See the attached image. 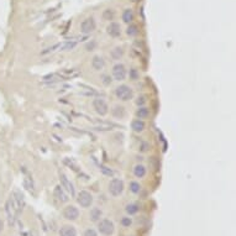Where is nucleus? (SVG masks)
I'll list each match as a JSON object with an SVG mask.
<instances>
[{"instance_id": "obj_1", "label": "nucleus", "mask_w": 236, "mask_h": 236, "mask_svg": "<svg viewBox=\"0 0 236 236\" xmlns=\"http://www.w3.org/2000/svg\"><path fill=\"white\" fill-rule=\"evenodd\" d=\"M115 95H116L117 99H120L123 101H127L130 99H132V97H134V90L131 89L129 85L123 84V85H119V87L115 89Z\"/></svg>"}, {"instance_id": "obj_2", "label": "nucleus", "mask_w": 236, "mask_h": 236, "mask_svg": "<svg viewBox=\"0 0 236 236\" xmlns=\"http://www.w3.org/2000/svg\"><path fill=\"white\" fill-rule=\"evenodd\" d=\"M124 182L119 178H114L113 180H110L109 183V193L113 196H119L120 194H123L124 192Z\"/></svg>"}, {"instance_id": "obj_3", "label": "nucleus", "mask_w": 236, "mask_h": 236, "mask_svg": "<svg viewBox=\"0 0 236 236\" xmlns=\"http://www.w3.org/2000/svg\"><path fill=\"white\" fill-rule=\"evenodd\" d=\"M98 230L100 234L105 235V236H110L114 234V230H115V226H114V222L109 219H103L100 222H99V226H98Z\"/></svg>"}, {"instance_id": "obj_4", "label": "nucleus", "mask_w": 236, "mask_h": 236, "mask_svg": "<svg viewBox=\"0 0 236 236\" xmlns=\"http://www.w3.org/2000/svg\"><path fill=\"white\" fill-rule=\"evenodd\" d=\"M93 107H94V110L100 115V116H104L109 113V105L108 103L101 99V98H95L94 101H93Z\"/></svg>"}, {"instance_id": "obj_5", "label": "nucleus", "mask_w": 236, "mask_h": 236, "mask_svg": "<svg viewBox=\"0 0 236 236\" xmlns=\"http://www.w3.org/2000/svg\"><path fill=\"white\" fill-rule=\"evenodd\" d=\"M97 29V22L94 18H87L81 24V32L84 35H89Z\"/></svg>"}, {"instance_id": "obj_6", "label": "nucleus", "mask_w": 236, "mask_h": 236, "mask_svg": "<svg viewBox=\"0 0 236 236\" xmlns=\"http://www.w3.org/2000/svg\"><path fill=\"white\" fill-rule=\"evenodd\" d=\"M77 202L82 208H89L91 205V203H93V195L87 190H82L79 194H78Z\"/></svg>"}, {"instance_id": "obj_7", "label": "nucleus", "mask_w": 236, "mask_h": 236, "mask_svg": "<svg viewBox=\"0 0 236 236\" xmlns=\"http://www.w3.org/2000/svg\"><path fill=\"white\" fill-rule=\"evenodd\" d=\"M126 75H127V72H126V68L123 63H117L113 67V77L115 81L121 82L126 78Z\"/></svg>"}, {"instance_id": "obj_8", "label": "nucleus", "mask_w": 236, "mask_h": 236, "mask_svg": "<svg viewBox=\"0 0 236 236\" xmlns=\"http://www.w3.org/2000/svg\"><path fill=\"white\" fill-rule=\"evenodd\" d=\"M63 216L67 219V220H77L78 216H79V210L73 206V205H68L64 208L63 210Z\"/></svg>"}, {"instance_id": "obj_9", "label": "nucleus", "mask_w": 236, "mask_h": 236, "mask_svg": "<svg viewBox=\"0 0 236 236\" xmlns=\"http://www.w3.org/2000/svg\"><path fill=\"white\" fill-rule=\"evenodd\" d=\"M59 180H61V187L67 190V192L71 194V196H74V195H75V190H74L73 184L68 180V178L65 177L64 174H61V176H59Z\"/></svg>"}, {"instance_id": "obj_10", "label": "nucleus", "mask_w": 236, "mask_h": 236, "mask_svg": "<svg viewBox=\"0 0 236 236\" xmlns=\"http://www.w3.org/2000/svg\"><path fill=\"white\" fill-rule=\"evenodd\" d=\"M107 32L111 36V37H119L121 35V27H120V24L117 22H110L109 26L107 27Z\"/></svg>"}, {"instance_id": "obj_11", "label": "nucleus", "mask_w": 236, "mask_h": 236, "mask_svg": "<svg viewBox=\"0 0 236 236\" xmlns=\"http://www.w3.org/2000/svg\"><path fill=\"white\" fill-rule=\"evenodd\" d=\"M53 195H55V198L57 199V200H59V202H62V203H65V202H68V195L65 194V192L63 190V188L61 187V186H57L56 188H55V190H53Z\"/></svg>"}, {"instance_id": "obj_12", "label": "nucleus", "mask_w": 236, "mask_h": 236, "mask_svg": "<svg viewBox=\"0 0 236 236\" xmlns=\"http://www.w3.org/2000/svg\"><path fill=\"white\" fill-rule=\"evenodd\" d=\"M104 65H105V61H104V58L100 57V56H94L93 59H91V67H93L95 71L103 69Z\"/></svg>"}, {"instance_id": "obj_13", "label": "nucleus", "mask_w": 236, "mask_h": 236, "mask_svg": "<svg viewBox=\"0 0 236 236\" xmlns=\"http://www.w3.org/2000/svg\"><path fill=\"white\" fill-rule=\"evenodd\" d=\"M59 236H77V230L74 229V226L64 225L59 230Z\"/></svg>"}, {"instance_id": "obj_14", "label": "nucleus", "mask_w": 236, "mask_h": 236, "mask_svg": "<svg viewBox=\"0 0 236 236\" xmlns=\"http://www.w3.org/2000/svg\"><path fill=\"white\" fill-rule=\"evenodd\" d=\"M111 113H113V116L116 117V119H123V117H125V115H126L125 108L120 107V105H115L111 109Z\"/></svg>"}, {"instance_id": "obj_15", "label": "nucleus", "mask_w": 236, "mask_h": 236, "mask_svg": "<svg viewBox=\"0 0 236 236\" xmlns=\"http://www.w3.org/2000/svg\"><path fill=\"white\" fill-rule=\"evenodd\" d=\"M145 123H143L141 119H136L131 123V129H132L135 132H142L143 130H145Z\"/></svg>"}, {"instance_id": "obj_16", "label": "nucleus", "mask_w": 236, "mask_h": 236, "mask_svg": "<svg viewBox=\"0 0 236 236\" xmlns=\"http://www.w3.org/2000/svg\"><path fill=\"white\" fill-rule=\"evenodd\" d=\"M134 174L137 178H143L146 176V167L143 164H136L134 168Z\"/></svg>"}, {"instance_id": "obj_17", "label": "nucleus", "mask_w": 236, "mask_h": 236, "mask_svg": "<svg viewBox=\"0 0 236 236\" xmlns=\"http://www.w3.org/2000/svg\"><path fill=\"white\" fill-rule=\"evenodd\" d=\"M101 210L99 208H93L90 210V214H89V219L91 220V221H98V220H100V218H101Z\"/></svg>"}, {"instance_id": "obj_18", "label": "nucleus", "mask_w": 236, "mask_h": 236, "mask_svg": "<svg viewBox=\"0 0 236 236\" xmlns=\"http://www.w3.org/2000/svg\"><path fill=\"white\" fill-rule=\"evenodd\" d=\"M110 56H111V57H113V59H115V61L120 59V58L124 56V49H123L121 47H115L114 49H111Z\"/></svg>"}, {"instance_id": "obj_19", "label": "nucleus", "mask_w": 236, "mask_h": 236, "mask_svg": "<svg viewBox=\"0 0 236 236\" xmlns=\"http://www.w3.org/2000/svg\"><path fill=\"white\" fill-rule=\"evenodd\" d=\"M123 20L126 24H130L131 21H132L134 20V12H132V10H131V9H125L124 12H123Z\"/></svg>"}, {"instance_id": "obj_20", "label": "nucleus", "mask_w": 236, "mask_h": 236, "mask_svg": "<svg viewBox=\"0 0 236 236\" xmlns=\"http://www.w3.org/2000/svg\"><path fill=\"white\" fill-rule=\"evenodd\" d=\"M148 115H150V110L145 107H141L136 110V116L139 117V119H146Z\"/></svg>"}, {"instance_id": "obj_21", "label": "nucleus", "mask_w": 236, "mask_h": 236, "mask_svg": "<svg viewBox=\"0 0 236 236\" xmlns=\"http://www.w3.org/2000/svg\"><path fill=\"white\" fill-rule=\"evenodd\" d=\"M125 210H126V213L129 215H135L136 213H139L140 208H139L137 204H127L126 208H125Z\"/></svg>"}, {"instance_id": "obj_22", "label": "nucleus", "mask_w": 236, "mask_h": 236, "mask_svg": "<svg viewBox=\"0 0 236 236\" xmlns=\"http://www.w3.org/2000/svg\"><path fill=\"white\" fill-rule=\"evenodd\" d=\"M126 33L131 37H134V36H137L139 33V29H137V26L134 25V24H130V26L126 29Z\"/></svg>"}, {"instance_id": "obj_23", "label": "nucleus", "mask_w": 236, "mask_h": 236, "mask_svg": "<svg viewBox=\"0 0 236 236\" xmlns=\"http://www.w3.org/2000/svg\"><path fill=\"white\" fill-rule=\"evenodd\" d=\"M114 16H115V12H114V10H111V9H107V10H104V12H103V18H104V20H113Z\"/></svg>"}, {"instance_id": "obj_24", "label": "nucleus", "mask_w": 236, "mask_h": 236, "mask_svg": "<svg viewBox=\"0 0 236 236\" xmlns=\"http://www.w3.org/2000/svg\"><path fill=\"white\" fill-rule=\"evenodd\" d=\"M130 190L132 192V193H135V194L140 193V190H141L140 183H137V182H131L130 183Z\"/></svg>"}, {"instance_id": "obj_25", "label": "nucleus", "mask_w": 236, "mask_h": 236, "mask_svg": "<svg viewBox=\"0 0 236 236\" xmlns=\"http://www.w3.org/2000/svg\"><path fill=\"white\" fill-rule=\"evenodd\" d=\"M99 169L100 171L105 174V176H114V171L113 169H110V168H108V167H105V166H103V164H100L99 166Z\"/></svg>"}, {"instance_id": "obj_26", "label": "nucleus", "mask_w": 236, "mask_h": 236, "mask_svg": "<svg viewBox=\"0 0 236 236\" xmlns=\"http://www.w3.org/2000/svg\"><path fill=\"white\" fill-rule=\"evenodd\" d=\"M75 45H77V42H65V43H63V45L61 46V48H62L63 51H68V49L74 48Z\"/></svg>"}, {"instance_id": "obj_27", "label": "nucleus", "mask_w": 236, "mask_h": 236, "mask_svg": "<svg viewBox=\"0 0 236 236\" xmlns=\"http://www.w3.org/2000/svg\"><path fill=\"white\" fill-rule=\"evenodd\" d=\"M129 75H130V79L136 81L137 78H139V72H137V69H135V68H131V69H130V73H129Z\"/></svg>"}, {"instance_id": "obj_28", "label": "nucleus", "mask_w": 236, "mask_h": 236, "mask_svg": "<svg viewBox=\"0 0 236 236\" xmlns=\"http://www.w3.org/2000/svg\"><path fill=\"white\" fill-rule=\"evenodd\" d=\"M131 224H132V220H131V218H123V219H121V225H123V226L129 228Z\"/></svg>"}, {"instance_id": "obj_29", "label": "nucleus", "mask_w": 236, "mask_h": 236, "mask_svg": "<svg viewBox=\"0 0 236 236\" xmlns=\"http://www.w3.org/2000/svg\"><path fill=\"white\" fill-rule=\"evenodd\" d=\"M83 236H98V234H97V231L94 229H87L84 231Z\"/></svg>"}, {"instance_id": "obj_30", "label": "nucleus", "mask_w": 236, "mask_h": 236, "mask_svg": "<svg viewBox=\"0 0 236 236\" xmlns=\"http://www.w3.org/2000/svg\"><path fill=\"white\" fill-rule=\"evenodd\" d=\"M101 78H103V83H104V84H105V85H109V84L111 83V78H110L109 75H107V74H104V75H103Z\"/></svg>"}, {"instance_id": "obj_31", "label": "nucleus", "mask_w": 236, "mask_h": 236, "mask_svg": "<svg viewBox=\"0 0 236 236\" xmlns=\"http://www.w3.org/2000/svg\"><path fill=\"white\" fill-rule=\"evenodd\" d=\"M148 148H150V145H148L147 142H142V143H141V146H140V150H141L142 152H146V151H147Z\"/></svg>"}, {"instance_id": "obj_32", "label": "nucleus", "mask_w": 236, "mask_h": 236, "mask_svg": "<svg viewBox=\"0 0 236 236\" xmlns=\"http://www.w3.org/2000/svg\"><path fill=\"white\" fill-rule=\"evenodd\" d=\"M145 103H146V98H145V97H139L137 100H136V104H137V105H143Z\"/></svg>"}, {"instance_id": "obj_33", "label": "nucleus", "mask_w": 236, "mask_h": 236, "mask_svg": "<svg viewBox=\"0 0 236 236\" xmlns=\"http://www.w3.org/2000/svg\"><path fill=\"white\" fill-rule=\"evenodd\" d=\"M95 46H97L95 42H90V43L87 45V49H88V51H93V48H94Z\"/></svg>"}, {"instance_id": "obj_34", "label": "nucleus", "mask_w": 236, "mask_h": 236, "mask_svg": "<svg viewBox=\"0 0 236 236\" xmlns=\"http://www.w3.org/2000/svg\"><path fill=\"white\" fill-rule=\"evenodd\" d=\"M3 229H4V222H3V220H2V219H0V234H2Z\"/></svg>"}]
</instances>
